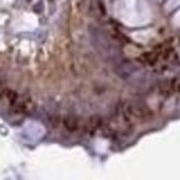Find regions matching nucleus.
Returning a JSON list of instances; mask_svg holds the SVG:
<instances>
[{
	"instance_id": "1",
	"label": "nucleus",
	"mask_w": 180,
	"mask_h": 180,
	"mask_svg": "<svg viewBox=\"0 0 180 180\" xmlns=\"http://www.w3.org/2000/svg\"><path fill=\"white\" fill-rule=\"evenodd\" d=\"M116 14L119 20L132 27L146 25L151 18L146 0H121L116 4Z\"/></svg>"
},
{
	"instance_id": "2",
	"label": "nucleus",
	"mask_w": 180,
	"mask_h": 180,
	"mask_svg": "<svg viewBox=\"0 0 180 180\" xmlns=\"http://www.w3.org/2000/svg\"><path fill=\"white\" fill-rule=\"evenodd\" d=\"M180 4V0H169L166 3V8L168 10H172V8H175V7H177Z\"/></svg>"
},
{
	"instance_id": "3",
	"label": "nucleus",
	"mask_w": 180,
	"mask_h": 180,
	"mask_svg": "<svg viewBox=\"0 0 180 180\" xmlns=\"http://www.w3.org/2000/svg\"><path fill=\"white\" fill-rule=\"evenodd\" d=\"M173 24L176 25V27H180V11L175 15V18H173Z\"/></svg>"
}]
</instances>
